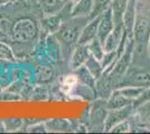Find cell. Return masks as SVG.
Returning <instances> with one entry per match:
<instances>
[{"mask_svg":"<svg viewBox=\"0 0 150 134\" xmlns=\"http://www.w3.org/2000/svg\"><path fill=\"white\" fill-rule=\"evenodd\" d=\"M84 66L88 68V72L92 74V76L95 79H100L101 76L103 75V67L101 65V62L95 57H93L92 55H90V57L88 58Z\"/></svg>","mask_w":150,"mask_h":134,"instance_id":"obj_16","label":"cell"},{"mask_svg":"<svg viewBox=\"0 0 150 134\" xmlns=\"http://www.w3.org/2000/svg\"><path fill=\"white\" fill-rule=\"evenodd\" d=\"M7 131H16L23 125V121L19 119H10L4 122Z\"/></svg>","mask_w":150,"mask_h":134,"instance_id":"obj_25","label":"cell"},{"mask_svg":"<svg viewBox=\"0 0 150 134\" xmlns=\"http://www.w3.org/2000/svg\"><path fill=\"white\" fill-rule=\"evenodd\" d=\"M46 48H47V53H48V57H50V64L56 63L59 58V53H61V44L56 38V36L53 35H48L46 38Z\"/></svg>","mask_w":150,"mask_h":134,"instance_id":"obj_14","label":"cell"},{"mask_svg":"<svg viewBox=\"0 0 150 134\" xmlns=\"http://www.w3.org/2000/svg\"><path fill=\"white\" fill-rule=\"evenodd\" d=\"M0 59L2 60H8V62H15V55L11 48L4 43L2 40H0Z\"/></svg>","mask_w":150,"mask_h":134,"instance_id":"obj_22","label":"cell"},{"mask_svg":"<svg viewBox=\"0 0 150 134\" xmlns=\"http://www.w3.org/2000/svg\"><path fill=\"white\" fill-rule=\"evenodd\" d=\"M55 77V69L50 64H40L35 72V82L37 84H48Z\"/></svg>","mask_w":150,"mask_h":134,"instance_id":"obj_12","label":"cell"},{"mask_svg":"<svg viewBox=\"0 0 150 134\" xmlns=\"http://www.w3.org/2000/svg\"><path fill=\"white\" fill-rule=\"evenodd\" d=\"M38 4L44 15L58 13L64 6L63 0H38Z\"/></svg>","mask_w":150,"mask_h":134,"instance_id":"obj_15","label":"cell"},{"mask_svg":"<svg viewBox=\"0 0 150 134\" xmlns=\"http://www.w3.org/2000/svg\"><path fill=\"white\" fill-rule=\"evenodd\" d=\"M38 35V27L36 22L30 18H21L13 22L10 28V37L16 43L25 44Z\"/></svg>","mask_w":150,"mask_h":134,"instance_id":"obj_2","label":"cell"},{"mask_svg":"<svg viewBox=\"0 0 150 134\" xmlns=\"http://www.w3.org/2000/svg\"><path fill=\"white\" fill-rule=\"evenodd\" d=\"M132 102L133 101L125 97L118 89H115L111 94V96L109 97V100L106 101V109L109 111L110 109H122V107H125L128 105H131Z\"/></svg>","mask_w":150,"mask_h":134,"instance_id":"obj_13","label":"cell"},{"mask_svg":"<svg viewBox=\"0 0 150 134\" xmlns=\"http://www.w3.org/2000/svg\"><path fill=\"white\" fill-rule=\"evenodd\" d=\"M130 130V126H129V122L128 120H125V121L120 122L118 123L117 125H114L112 128H111V131L110 132H115V133H125V132H128Z\"/></svg>","mask_w":150,"mask_h":134,"instance_id":"obj_26","label":"cell"},{"mask_svg":"<svg viewBox=\"0 0 150 134\" xmlns=\"http://www.w3.org/2000/svg\"><path fill=\"white\" fill-rule=\"evenodd\" d=\"M88 49H90V53H91V55L95 57L96 59H99L101 60L103 56H104V54H105V51H104V47H103V44L100 41V39L96 38L93 39L90 44H88Z\"/></svg>","mask_w":150,"mask_h":134,"instance_id":"obj_21","label":"cell"},{"mask_svg":"<svg viewBox=\"0 0 150 134\" xmlns=\"http://www.w3.org/2000/svg\"><path fill=\"white\" fill-rule=\"evenodd\" d=\"M132 109H133L132 104L119 109H110L104 121V130L106 132H110L114 125L128 119V116L131 114Z\"/></svg>","mask_w":150,"mask_h":134,"instance_id":"obj_5","label":"cell"},{"mask_svg":"<svg viewBox=\"0 0 150 134\" xmlns=\"http://www.w3.org/2000/svg\"><path fill=\"white\" fill-rule=\"evenodd\" d=\"M99 22H100V16L95 17L93 19H88V22H86V25H84L81 34H80L77 44L88 45L93 39L96 38L98 37Z\"/></svg>","mask_w":150,"mask_h":134,"instance_id":"obj_7","label":"cell"},{"mask_svg":"<svg viewBox=\"0 0 150 134\" xmlns=\"http://www.w3.org/2000/svg\"><path fill=\"white\" fill-rule=\"evenodd\" d=\"M111 2L112 0H93V10L90 15L88 19H93L95 17L101 16L111 7Z\"/></svg>","mask_w":150,"mask_h":134,"instance_id":"obj_18","label":"cell"},{"mask_svg":"<svg viewBox=\"0 0 150 134\" xmlns=\"http://www.w3.org/2000/svg\"><path fill=\"white\" fill-rule=\"evenodd\" d=\"M79 83V78L76 75H67L63 81V88H67V92L75 87Z\"/></svg>","mask_w":150,"mask_h":134,"instance_id":"obj_24","label":"cell"},{"mask_svg":"<svg viewBox=\"0 0 150 134\" xmlns=\"http://www.w3.org/2000/svg\"><path fill=\"white\" fill-rule=\"evenodd\" d=\"M16 0H0V6L2 5H6V4H10V2H13Z\"/></svg>","mask_w":150,"mask_h":134,"instance_id":"obj_28","label":"cell"},{"mask_svg":"<svg viewBox=\"0 0 150 134\" xmlns=\"http://www.w3.org/2000/svg\"><path fill=\"white\" fill-rule=\"evenodd\" d=\"M144 88V87H141V86H132V85H129V86H121V87L118 88V91L125 97L131 100V101H134L142 93Z\"/></svg>","mask_w":150,"mask_h":134,"instance_id":"obj_19","label":"cell"},{"mask_svg":"<svg viewBox=\"0 0 150 134\" xmlns=\"http://www.w3.org/2000/svg\"><path fill=\"white\" fill-rule=\"evenodd\" d=\"M1 30H2V22L0 21V32H1Z\"/></svg>","mask_w":150,"mask_h":134,"instance_id":"obj_31","label":"cell"},{"mask_svg":"<svg viewBox=\"0 0 150 134\" xmlns=\"http://www.w3.org/2000/svg\"><path fill=\"white\" fill-rule=\"evenodd\" d=\"M76 70V76L79 78V81H81L84 85H86L91 88H94V85H95V78L92 76V74L88 72V69L83 65L80 68H77Z\"/></svg>","mask_w":150,"mask_h":134,"instance_id":"obj_17","label":"cell"},{"mask_svg":"<svg viewBox=\"0 0 150 134\" xmlns=\"http://www.w3.org/2000/svg\"><path fill=\"white\" fill-rule=\"evenodd\" d=\"M150 36V5L147 0H138L132 38L137 49H142L148 44Z\"/></svg>","mask_w":150,"mask_h":134,"instance_id":"obj_1","label":"cell"},{"mask_svg":"<svg viewBox=\"0 0 150 134\" xmlns=\"http://www.w3.org/2000/svg\"><path fill=\"white\" fill-rule=\"evenodd\" d=\"M45 128V126H43V125H40V126H37V125H35V126H33V128H30L31 132H44L43 130H39V128Z\"/></svg>","mask_w":150,"mask_h":134,"instance_id":"obj_27","label":"cell"},{"mask_svg":"<svg viewBox=\"0 0 150 134\" xmlns=\"http://www.w3.org/2000/svg\"><path fill=\"white\" fill-rule=\"evenodd\" d=\"M35 57L38 60V63H40V64H50L47 48H46V41L40 40L37 44L36 48H35Z\"/></svg>","mask_w":150,"mask_h":134,"instance_id":"obj_20","label":"cell"},{"mask_svg":"<svg viewBox=\"0 0 150 134\" xmlns=\"http://www.w3.org/2000/svg\"><path fill=\"white\" fill-rule=\"evenodd\" d=\"M146 103H150V87H144V91H142V93L139 95L138 98H136L133 102H132V106H133V109H136V107H139V106H141V105H144Z\"/></svg>","mask_w":150,"mask_h":134,"instance_id":"obj_23","label":"cell"},{"mask_svg":"<svg viewBox=\"0 0 150 134\" xmlns=\"http://www.w3.org/2000/svg\"><path fill=\"white\" fill-rule=\"evenodd\" d=\"M77 0H63V2L65 4V2H76Z\"/></svg>","mask_w":150,"mask_h":134,"instance_id":"obj_30","label":"cell"},{"mask_svg":"<svg viewBox=\"0 0 150 134\" xmlns=\"http://www.w3.org/2000/svg\"><path fill=\"white\" fill-rule=\"evenodd\" d=\"M90 55H91V53H90V49H88V45L77 44L76 48H75L73 54H72V57H71V62H69L71 68L75 70L77 68H80L83 65H85L88 58L90 57Z\"/></svg>","mask_w":150,"mask_h":134,"instance_id":"obj_9","label":"cell"},{"mask_svg":"<svg viewBox=\"0 0 150 134\" xmlns=\"http://www.w3.org/2000/svg\"><path fill=\"white\" fill-rule=\"evenodd\" d=\"M147 48H148V53H149V56H150V36H149V39H148V44H147Z\"/></svg>","mask_w":150,"mask_h":134,"instance_id":"obj_29","label":"cell"},{"mask_svg":"<svg viewBox=\"0 0 150 134\" xmlns=\"http://www.w3.org/2000/svg\"><path fill=\"white\" fill-rule=\"evenodd\" d=\"M83 27L79 25L74 18H71V21H64L58 29L56 34H54L58 39L59 44L66 45V46H72L74 44H77V40L80 37Z\"/></svg>","mask_w":150,"mask_h":134,"instance_id":"obj_3","label":"cell"},{"mask_svg":"<svg viewBox=\"0 0 150 134\" xmlns=\"http://www.w3.org/2000/svg\"><path fill=\"white\" fill-rule=\"evenodd\" d=\"M93 10V0H77L73 5L71 18H88Z\"/></svg>","mask_w":150,"mask_h":134,"instance_id":"obj_11","label":"cell"},{"mask_svg":"<svg viewBox=\"0 0 150 134\" xmlns=\"http://www.w3.org/2000/svg\"><path fill=\"white\" fill-rule=\"evenodd\" d=\"M137 2L138 0H128L125 10V13H123V27H125V30L128 32L130 38H132V32H133V25H134L136 10H137Z\"/></svg>","mask_w":150,"mask_h":134,"instance_id":"obj_10","label":"cell"},{"mask_svg":"<svg viewBox=\"0 0 150 134\" xmlns=\"http://www.w3.org/2000/svg\"><path fill=\"white\" fill-rule=\"evenodd\" d=\"M64 21L65 20L59 13L53 15H44L43 19L40 20V25L45 32H47L48 35H53L58 32Z\"/></svg>","mask_w":150,"mask_h":134,"instance_id":"obj_8","label":"cell"},{"mask_svg":"<svg viewBox=\"0 0 150 134\" xmlns=\"http://www.w3.org/2000/svg\"><path fill=\"white\" fill-rule=\"evenodd\" d=\"M141 86L148 87L150 86V72L144 69H130L125 72V76L122 77V82L120 83L121 86Z\"/></svg>","mask_w":150,"mask_h":134,"instance_id":"obj_4","label":"cell"},{"mask_svg":"<svg viewBox=\"0 0 150 134\" xmlns=\"http://www.w3.org/2000/svg\"><path fill=\"white\" fill-rule=\"evenodd\" d=\"M114 29V21H113V13L111 7L100 16V22L98 28V38L102 44H104L106 37L112 32Z\"/></svg>","mask_w":150,"mask_h":134,"instance_id":"obj_6","label":"cell"}]
</instances>
